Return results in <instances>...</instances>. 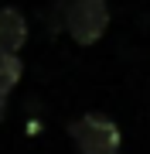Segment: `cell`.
<instances>
[{
    "mask_svg": "<svg viewBox=\"0 0 150 154\" xmlns=\"http://www.w3.org/2000/svg\"><path fill=\"white\" fill-rule=\"evenodd\" d=\"M68 140L75 154H119L123 151V134L119 123L109 120L106 113H82L68 123Z\"/></svg>",
    "mask_w": 150,
    "mask_h": 154,
    "instance_id": "cell-1",
    "label": "cell"
},
{
    "mask_svg": "<svg viewBox=\"0 0 150 154\" xmlns=\"http://www.w3.org/2000/svg\"><path fill=\"white\" fill-rule=\"evenodd\" d=\"M28 45V17L17 7H0V55H21Z\"/></svg>",
    "mask_w": 150,
    "mask_h": 154,
    "instance_id": "cell-3",
    "label": "cell"
},
{
    "mask_svg": "<svg viewBox=\"0 0 150 154\" xmlns=\"http://www.w3.org/2000/svg\"><path fill=\"white\" fill-rule=\"evenodd\" d=\"M109 28V0H65L61 4V31L82 48L96 45Z\"/></svg>",
    "mask_w": 150,
    "mask_h": 154,
    "instance_id": "cell-2",
    "label": "cell"
},
{
    "mask_svg": "<svg viewBox=\"0 0 150 154\" xmlns=\"http://www.w3.org/2000/svg\"><path fill=\"white\" fill-rule=\"evenodd\" d=\"M21 75H24V58L21 55H0V120L7 113V99L17 89Z\"/></svg>",
    "mask_w": 150,
    "mask_h": 154,
    "instance_id": "cell-4",
    "label": "cell"
}]
</instances>
